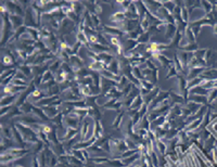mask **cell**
Instances as JSON below:
<instances>
[{
	"label": "cell",
	"mask_w": 217,
	"mask_h": 167,
	"mask_svg": "<svg viewBox=\"0 0 217 167\" xmlns=\"http://www.w3.org/2000/svg\"><path fill=\"white\" fill-rule=\"evenodd\" d=\"M44 110V112H45V114L47 115V117L49 118H52L55 117L58 114H59V111H60V109L58 107V106H46V107H44L42 109Z\"/></svg>",
	"instance_id": "obj_2"
},
{
	"label": "cell",
	"mask_w": 217,
	"mask_h": 167,
	"mask_svg": "<svg viewBox=\"0 0 217 167\" xmlns=\"http://www.w3.org/2000/svg\"><path fill=\"white\" fill-rule=\"evenodd\" d=\"M10 22H11V24L13 25V27L14 28H16L18 26H20V25H22V20H21V18L20 16H18V15L15 14H11L10 15Z\"/></svg>",
	"instance_id": "obj_11"
},
{
	"label": "cell",
	"mask_w": 217,
	"mask_h": 167,
	"mask_svg": "<svg viewBox=\"0 0 217 167\" xmlns=\"http://www.w3.org/2000/svg\"><path fill=\"white\" fill-rule=\"evenodd\" d=\"M125 20L126 16L124 12H116L115 14L111 16V21H113V22H124Z\"/></svg>",
	"instance_id": "obj_10"
},
{
	"label": "cell",
	"mask_w": 217,
	"mask_h": 167,
	"mask_svg": "<svg viewBox=\"0 0 217 167\" xmlns=\"http://www.w3.org/2000/svg\"><path fill=\"white\" fill-rule=\"evenodd\" d=\"M16 167H23V166H16Z\"/></svg>",
	"instance_id": "obj_42"
},
{
	"label": "cell",
	"mask_w": 217,
	"mask_h": 167,
	"mask_svg": "<svg viewBox=\"0 0 217 167\" xmlns=\"http://www.w3.org/2000/svg\"><path fill=\"white\" fill-rule=\"evenodd\" d=\"M156 147L160 150V153L162 155H165V153L167 151V145L165 144V142H163L162 140H157L156 141Z\"/></svg>",
	"instance_id": "obj_12"
},
{
	"label": "cell",
	"mask_w": 217,
	"mask_h": 167,
	"mask_svg": "<svg viewBox=\"0 0 217 167\" xmlns=\"http://www.w3.org/2000/svg\"><path fill=\"white\" fill-rule=\"evenodd\" d=\"M10 110H11V107H10V105H9V106H4V107H1V112H0V114H1V116H4L6 112H8V113H9V111H10Z\"/></svg>",
	"instance_id": "obj_39"
},
{
	"label": "cell",
	"mask_w": 217,
	"mask_h": 167,
	"mask_svg": "<svg viewBox=\"0 0 217 167\" xmlns=\"http://www.w3.org/2000/svg\"><path fill=\"white\" fill-rule=\"evenodd\" d=\"M32 166H33V167H41V165H40V161H39V159H37L36 156H34V157H33V161H32Z\"/></svg>",
	"instance_id": "obj_37"
},
{
	"label": "cell",
	"mask_w": 217,
	"mask_h": 167,
	"mask_svg": "<svg viewBox=\"0 0 217 167\" xmlns=\"http://www.w3.org/2000/svg\"><path fill=\"white\" fill-rule=\"evenodd\" d=\"M171 98L174 103H183V95H178L176 93H171Z\"/></svg>",
	"instance_id": "obj_31"
},
{
	"label": "cell",
	"mask_w": 217,
	"mask_h": 167,
	"mask_svg": "<svg viewBox=\"0 0 217 167\" xmlns=\"http://www.w3.org/2000/svg\"><path fill=\"white\" fill-rule=\"evenodd\" d=\"M76 136H77V129L67 128L66 129V133H65V136L62 138V140H71V139L75 138Z\"/></svg>",
	"instance_id": "obj_9"
},
{
	"label": "cell",
	"mask_w": 217,
	"mask_h": 167,
	"mask_svg": "<svg viewBox=\"0 0 217 167\" xmlns=\"http://www.w3.org/2000/svg\"><path fill=\"white\" fill-rule=\"evenodd\" d=\"M70 62H71V67L73 69H79L83 66V61L80 60L76 54H74V55L70 58Z\"/></svg>",
	"instance_id": "obj_4"
},
{
	"label": "cell",
	"mask_w": 217,
	"mask_h": 167,
	"mask_svg": "<svg viewBox=\"0 0 217 167\" xmlns=\"http://www.w3.org/2000/svg\"><path fill=\"white\" fill-rule=\"evenodd\" d=\"M214 33H215V34H217V25H215V26H214Z\"/></svg>",
	"instance_id": "obj_41"
},
{
	"label": "cell",
	"mask_w": 217,
	"mask_h": 167,
	"mask_svg": "<svg viewBox=\"0 0 217 167\" xmlns=\"http://www.w3.org/2000/svg\"><path fill=\"white\" fill-rule=\"evenodd\" d=\"M176 75H177V69L175 68V66H171L169 72H168V74L166 75V78H171V76H176Z\"/></svg>",
	"instance_id": "obj_35"
},
{
	"label": "cell",
	"mask_w": 217,
	"mask_h": 167,
	"mask_svg": "<svg viewBox=\"0 0 217 167\" xmlns=\"http://www.w3.org/2000/svg\"><path fill=\"white\" fill-rule=\"evenodd\" d=\"M190 100H192L194 103H198V104H200V103H206L209 101L206 99V97H204V95H193V97L190 95Z\"/></svg>",
	"instance_id": "obj_14"
},
{
	"label": "cell",
	"mask_w": 217,
	"mask_h": 167,
	"mask_svg": "<svg viewBox=\"0 0 217 167\" xmlns=\"http://www.w3.org/2000/svg\"><path fill=\"white\" fill-rule=\"evenodd\" d=\"M33 107H34V106L32 105L31 103L25 102V103H24V104H23V105H21V106H20V110H21V112H22V113H23V114H24V113L29 114V113H31V112H32V111H33Z\"/></svg>",
	"instance_id": "obj_15"
},
{
	"label": "cell",
	"mask_w": 217,
	"mask_h": 167,
	"mask_svg": "<svg viewBox=\"0 0 217 167\" xmlns=\"http://www.w3.org/2000/svg\"><path fill=\"white\" fill-rule=\"evenodd\" d=\"M72 154H73V156H75L76 159H79L81 162H85V161H86L84 154H83V150H75V149H73Z\"/></svg>",
	"instance_id": "obj_17"
},
{
	"label": "cell",
	"mask_w": 217,
	"mask_h": 167,
	"mask_svg": "<svg viewBox=\"0 0 217 167\" xmlns=\"http://www.w3.org/2000/svg\"><path fill=\"white\" fill-rule=\"evenodd\" d=\"M4 64H12V62H13V59L11 58V54H7V55H4Z\"/></svg>",
	"instance_id": "obj_36"
},
{
	"label": "cell",
	"mask_w": 217,
	"mask_h": 167,
	"mask_svg": "<svg viewBox=\"0 0 217 167\" xmlns=\"http://www.w3.org/2000/svg\"><path fill=\"white\" fill-rule=\"evenodd\" d=\"M119 67H121L119 62H118L117 60L113 59L112 62L110 63V65H109V71H110L111 73H113L114 75H116V74H118V69H119Z\"/></svg>",
	"instance_id": "obj_7"
},
{
	"label": "cell",
	"mask_w": 217,
	"mask_h": 167,
	"mask_svg": "<svg viewBox=\"0 0 217 167\" xmlns=\"http://www.w3.org/2000/svg\"><path fill=\"white\" fill-rule=\"evenodd\" d=\"M107 164L112 167H126V165L123 163L122 159H113V161H110V159H109Z\"/></svg>",
	"instance_id": "obj_16"
},
{
	"label": "cell",
	"mask_w": 217,
	"mask_h": 167,
	"mask_svg": "<svg viewBox=\"0 0 217 167\" xmlns=\"http://www.w3.org/2000/svg\"><path fill=\"white\" fill-rule=\"evenodd\" d=\"M79 121H80V119L78 118L77 115H75V113H71V114H69V115H65L64 116V123L66 124L67 128L77 129Z\"/></svg>",
	"instance_id": "obj_1"
},
{
	"label": "cell",
	"mask_w": 217,
	"mask_h": 167,
	"mask_svg": "<svg viewBox=\"0 0 217 167\" xmlns=\"http://www.w3.org/2000/svg\"><path fill=\"white\" fill-rule=\"evenodd\" d=\"M181 49H183L185 51H194V50H198V46L195 44H189V45L185 46Z\"/></svg>",
	"instance_id": "obj_32"
},
{
	"label": "cell",
	"mask_w": 217,
	"mask_h": 167,
	"mask_svg": "<svg viewBox=\"0 0 217 167\" xmlns=\"http://www.w3.org/2000/svg\"><path fill=\"white\" fill-rule=\"evenodd\" d=\"M167 28H166V32H165V36L167 38H169V39H171V38L174 37V35H175L176 33V25L175 24H168L167 23Z\"/></svg>",
	"instance_id": "obj_8"
},
{
	"label": "cell",
	"mask_w": 217,
	"mask_h": 167,
	"mask_svg": "<svg viewBox=\"0 0 217 167\" xmlns=\"http://www.w3.org/2000/svg\"><path fill=\"white\" fill-rule=\"evenodd\" d=\"M91 19H92V23H93V26L95 27H98L100 25V21H99V18H98V15L95 14V13H92L91 14Z\"/></svg>",
	"instance_id": "obj_34"
},
{
	"label": "cell",
	"mask_w": 217,
	"mask_h": 167,
	"mask_svg": "<svg viewBox=\"0 0 217 167\" xmlns=\"http://www.w3.org/2000/svg\"><path fill=\"white\" fill-rule=\"evenodd\" d=\"M77 40L79 42H81V44H86V45H87L88 41H89L88 38L85 36L84 32H80V30L78 32V34H77Z\"/></svg>",
	"instance_id": "obj_23"
},
{
	"label": "cell",
	"mask_w": 217,
	"mask_h": 167,
	"mask_svg": "<svg viewBox=\"0 0 217 167\" xmlns=\"http://www.w3.org/2000/svg\"><path fill=\"white\" fill-rule=\"evenodd\" d=\"M177 133H178V129H169V130L167 131V133H166L165 138L168 139V140H173L174 137H176L177 135H178Z\"/></svg>",
	"instance_id": "obj_21"
},
{
	"label": "cell",
	"mask_w": 217,
	"mask_h": 167,
	"mask_svg": "<svg viewBox=\"0 0 217 167\" xmlns=\"http://www.w3.org/2000/svg\"><path fill=\"white\" fill-rule=\"evenodd\" d=\"M137 153H138L137 149H136V150H127L126 152H124V153H123L121 157H123V159H126V157H130V156L133 155V154H137Z\"/></svg>",
	"instance_id": "obj_29"
},
{
	"label": "cell",
	"mask_w": 217,
	"mask_h": 167,
	"mask_svg": "<svg viewBox=\"0 0 217 167\" xmlns=\"http://www.w3.org/2000/svg\"><path fill=\"white\" fill-rule=\"evenodd\" d=\"M13 136V133H12V129H10L9 127H4L2 126V137H6V138H11Z\"/></svg>",
	"instance_id": "obj_24"
},
{
	"label": "cell",
	"mask_w": 217,
	"mask_h": 167,
	"mask_svg": "<svg viewBox=\"0 0 217 167\" xmlns=\"http://www.w3.org/2000/svg\"><path fill=\"white\" fill-rule=\"evenodd\" d=\"M149 36H150V33H147V32H145V33H143L142 35H140V36H139V38H138L137 41L145 45V44H147V42L149 41V38H150Z\"/></svg>",
	"instance_id": "obj_20"
},
{
	"label": "cell",
	"mask_w": 217,
	"mask_h": 167,
	"mask_svg": "<svg viewBox=\"0 0 217 167\" xmlns=\"http://www.w3.org/2000/svg\"><path fill=\"white\" fill-rule=\"evenodd\" d=\"M199 123H201V119H198V121H195L194 123H192V125L189 126L188 129H189V130H193V129H195L197 128V126L199 125Z\"/></svg>",
	"instance_id": "obj_38"
},
{
	"label": "cell",
	"mask_w": 217,
	"mask_h": 167,
	"mask_svg": "<svg viewBox=\"0 0 217 167\" xmlns=\"http://www.w3.org/2000/svg\"><path fill=\"white\" fill-rule=\"evenodd\" d=\"M202 6L204 7V11L206 13L209 12H212V9H213V4L212 2H207V1H202Z\"/></svg>",
	"instance_id": "obj_28"
},
{
	"label": "cell",
	"mask_w": 217,
	"mask_h": 167,
	"mask_svg": "<svg viewBox=\"0 0 217 167\" xmlns=\"http://www.w3.org/2000/svg\"><path fill=\"white\" fill-rule=\"evenodd\" d=\"M88 161L92 162L93 164H103V163H107L109 159H105V157H97V159H89Z\"/></svg>",
	"instance_id": "obj_25"
},
{
	"label": "cell",
	"mask_w": 217,
	"mask_h": 167,
	"mask_svg": "<svg viewBox=\"0 0 217 167\" xmlns=\"http://www.w3.org/2000/svg\"><path fill=\"white\" fill-rule=\"evenodd\" d=\"M16 97H19V95H9L7 97H4V98L1 99V107L9 106L12 102L15 101Z\"/></svg>",
	"instance_id": "obj_6"
},
{
	"label": "cell",
	"mask_w": 217,
	"mask_h": 167,
	"mask_svg": "<svg viewBox=\"0 0 217 167\" xmlns=\"http://www.w3.org/2000/svg\"><path fill=\"white\" fill-rule=\"evenodd\" d=\"M88 127H89V124H88L87 121H84V124H83V126H81V130H80V133H81V141H85V138H86V135H87V131H88Z\"/></svg>",
	"instance_id": "obj_19"
},
{
	"label": "cell",
	"mask_w": 217,
	"mask_h": 167,
	"mask_svg": "<svg viewBox=\"0 0 217 167\" xmlns=\"http://www.w3.org/2000/svg\"><path fill=\"white\" fill-rule=\"evenodd\" d=\"M93 137H95L97 140H99L103 137V128L100 121L98 119H95V133H93Z\"/></svg>",
	"instance_id": "obj_3"
},
{
	"label": "cell",
	"mask_w": 217,
	"mask_h": 167,
	"mask_svg": "<svg viewBox=\"0 0 217 167\" xmlns=\"http://www.w3.org/2000/svg\"><path fill=\"white\" fill-rule=\"evenodd\" d=\"M157 61H159L160 63H162V65H164V66H168V65H171V61L168 60L167 58L164 57L163 54H160V55H159Z\"/></svg>",
	"instance_id": "obj_22"
},
{
	"label": "cell",
	"mask_w": 217,
	"mask_h": 167,
	"mask_svg": "<svg viewBox=\"0 0 217 167\" xmlns=\"http://www.w3.org/2000/svg\"><path fill=\"white\" fill-rule=\"evenodd\" d=\"M103 28H104V30H105L107 33H109V34H114V35H119V34H121V32H119V30L115 29V28H113V29H112V27L103 26Z\"/></svg>",
	"instance_id": "obj_33"
},
{
	"label": "cell",
	"mask_w": 217,
	"mask_h": 167,
	"mask_svg": "<svg viewBox=\"0 0 217 167\" xmlns=\"http://www.w3.org/2000/svg\"><path fill=\"white\" fill-rule=\"evenodd\" d=\"M186 37H187V39H188V41L194 44V41H195V36H194L193 32L191 30V28H187L186 29Z\"/></svg>",
	"instance_id": "obj_18"
},
{
	"label": "cell",
	"mask_w": 217,
	"mask_h": 167,
	"mask_svg": "<svg viewBox=\"0 0 217 167\" xmlns=\"http://www.w3.org/2000/svg\"><path fill=\"white\" fill-rule=\"evenodd\" d=\"M20 71H22V73H23L25 76H29L32 74V68L29 67V66H27L26 64L20 66Z\"/></svg>",
	"instance_id": "obj_26"
},
{
	"label": "cell",
	"mask_w": 217,
	"mask_h": 167,
	"mask_svg": "<svg viewBox=\"0 0 217 167\" xmlns=\"http://www.w3.org/2000/svg\"><path fill=\"white\" fill-rule=\"evenodd\" d=\"M123 114H124V113H123V112H122V113H119V114H118V115H117V117L115 118L114 123H113V127H114V128H118V127H119V125L122 124Z\"/></svg>",
	"instance_id": "obj_27"
},
{
	"label": "cell",
	"mask_w": 217,
	"mask_h": 167,
	"mask_svg": "<svg viewBox=\"0 0 217 167\" xmlns=\"http://www.w3.org/2000/svg\"><path fill=\"white\" fill-rule=\"evenodd\" d=\"M201 77L205 78L206 80H214L217 78V69H209L205 71L201 74Z\"/></svg>",
	"instance_id": "obj_5"
},
{
	"label": "cell",
	"mask_w": 217,
	"mask_h": 167,
	"mask_svg": "<svg viewBox=\"0 0 217 167\" xmlns=\"http://www.w3.org/2000/svg\"><path fill=\"white\" fill-rule=\"evenodd\" d=\"M89 162H90V161H89ZM84 167H96V166L93 165V163H92V162H90V164H88V165H85Z\"/></svg>",
	"instance_id": "obj_40"
},
{
	"label": "cell",
	"mask_w": 217,
	"mask_h": 167,
	"mask_svg": "<svg viewBox=\"0 0 217 167\" xmlns=\"http://www.w3.org/2000/svg\"><path fill=\"white\" fill-rule=\"evenodd\" d=\"M138 157H140V152H139V153H137L136 155L130 156V157H126V159H123L122 161H123V163L126 165V167H127V166H129L131 163H133V162H135V161H136Z\"/></svg>",
	"instance_id": "obj_13"
},
{
	"label": "cell",
	"mask_w": 217,
	"mask_h": 167,
	"mask_svg": "<svg viewBox=\"0 0 217 167\" xmlns=\"http://www.w3.org/2000/svg\"><path fill=\"white\" fill-rule=\"evenodd\" d=\"M217 98V88H214L213 90H211L209 92V102H213L214 100Z\"/></svg>",
	"instance_id": "obj_30"
}]
</instances>
